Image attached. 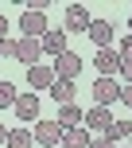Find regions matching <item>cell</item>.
<instances>
[{"label":"cell","mask_w":132,"mask_h":148,"mask_svg":"<svg viewBox=\"0 0 132 148\" xmlns=\"http://www.w3.org/2000/svg\"><path fill=\"white\" fill-rule=\"evenodd\" d=\"M101 136H105L109 144H117V140H128V136H132V121H113V125L105 129Z\"/></svg>","instance_id":"9a60e30c"},{"label":"cell","mask_w":132,"mask_h":148,"mask_svg":"<svg viewBox=\"0 0 132 148\" xmlns=\"http://www.w3.org/2000/svg\"><path fill=\"white\" fill-rule=\"evenodd\" d=\"M82 125H86V129H101V133H105V129L113 125V113L105 109V105H89V113H82Z\"/></svg>","instance_id":"52a82bcc"},{"label":"cell","mask_w":132,"mask_h":148,"mask_svg":"<svg viewBox=\"0 0 132 148\" xmlns=\"http://www.w3.org/2000/svg\"><path fill=\"white\" fill-rule=\"evenodd\" d=\"M12 109H16V117H20L23 125H27V121H31V125H35V121H39V97L31 94V90H27V94H16Z\"/></svg>","instance_id":"277c9868"},{"label":"cell","mask_w":132,"mask_h":148,"mask_svg":"<svg viewBox=\"0 0 132 148\" xmlns=\"http://www.w3.org/2000/svg\"><path fill=\"white\" fill-rule=\"evenodd\" d=\"M120 101H125L128 109H132V86H120Z\"/></svg>","instance_id":"7402d4cb"},{"label":"cell","mask_w":132,"mask_h":148,"mask_svg":"<svg viewBox=\"0 0 132 148\" xmlns=\"http://www.w3.org/2000/svg\"><path fill=\"white\" fill-rule=\"evenodd\" d=\"M31 140L43 144V148H54L62 140V125L59 121H35V129H31Z\"/></svg>","instance_id":"3957f363"},{"label":"cell","mask_w":132,"mask_h":148,"mask_svg":"<svg viewBox=\"0 0 132 148\" xmlns=\"http://www.w3.org/2000/svg\"><path fill=\"white\" fill-rule=\"evenodd\" d=\"M39 51L51 55V59H59V55L66 51V31H51V27H47V35L39 39Z\"/></svg>","instance_id":"ba28073f"},{"label":"cell","mask_w":132,"mask_h":148,"mask_svg":"<svg viewBox=\"0 0 132 148\" xmlns=\"http://www.w3.org/2000/svg\"><path fill=\"white\" fill-rule=\"evenodd\" d=\"M16 94H20V90H16L12 82H0V109H8V105L16 101Z\"/></svg>","instance_id":"ac0fdd59"},{"label":"cell","mask_w":132,"mask_h":148,"mask_svg":"<svg viewBox=\"0 0 132 148\" xmlns=\"http://www.w3.org/2000/svg\"><path fill=\"white\" fill-rule=\"evenodd\" d=\"M39 39H27V35H20L16 39V62H23V66H35L39 62Z\"/></svg>","instance_id":"8992f818"},{"label":"cell","mask_w":132,"mask_h":148,"mask_svg":"<svg viewBox=\"0 0 132 148\" xmlns=\"http://www.w3.org/2000/svg\"><path fill=\"white\" fill-rule=\"evenodd\" d=\"M4 144H8V148H31L35 140H31V129H12Z\"/></svg>","instance_id":"e0dca14e"},{"label":"cell","mask_w":132,"mask_h":148,"mask_svg":"<svg viewBox=\"0 0 132 148\" xmlns=\"http://www.w3.org/2000/svg\"><path fill=\"white\" fill-rule=\"evenodd\" d=\"M20 31H23L27 39H43V35H47V12H39V8H23Z\"/></svg>","instance_id":"6da1fadb"},{"label":"cell","mask_w":132,"mask_h":148,"mask_svg":"<svg viewBox=\"0 0 132 148\" xmlns=\"http://www.w3.org/2000/svg\"><path fill=\"white\" fill-rule=\"evenodd\" d=\"M128 148H132V144H128Z\"/></svg>","instance_id":"83f0119b"},{"label":"cell","mask_w":132,"mask_h":148,"mask_svg":"<svg viewBox=\"0 0 132 148\" xmlns=\"http://www.w3.org/2000/svg\"><path fill=\"white\" fill-rule=\"evenodd\" d=\"M89 148H117V144H109L105 136H97V140H89Z\"/></svg>","instance_id":"603a6c76"},{"label":"cell","mask_w":132,"mask_h":148,"mask_svg":"<svg viewBox=\"0 0 132 148\" xmlns=\"http://www.w3.org/2000/svg\"><path fill=\"white\" fill-rule=\"evenodd\" d=\"M62 148H89V129H62Z\"/></svg>","instance_id":"4fadbf2b"},{"label":"cell","mask_w":132,"mask_h":148,"mask_svg":"<svg viewBox=\"0 0 132 148\" xmlns=\"http://www.w3.org/2000/svg\"><path fill=\"white\" fill-rule=\"evenodd\" d=\"M59 125H62V129H78V125H82V109H78L74 101H70V105H59Z\"/></svg>","instance_id":"2e32d148"},{"label":"cell","mask_w":132,"mask_h":148,"mask_svg":"<svg viewBox=\"0 0 132 148\" xmlns=\"http://www.w3.org/2000/svg\"><path fill=\"white\" fill-rule=\"evenodd\" d=\"M4 35H8V20L0 16V39H4Z\"/></svg>","instance_id":"cb8c5ba5"},{"label":"cell","mask_w":132,"mask_h":148,"mask_svg":"<svg viewBox=\"0 0 132 148\" xmlns=\"http://www.w3.org/2000/svg\"><path fill=\"white\" fill-rule=\"evenodd\" d=\"M51 82H54V70L51 66H27V86L31 90H51Z\"/></svg>","instance_id":"8fae6325"},{"label":"cell","mask_w":132,"mask_h":148,"mask_svg":"<svg viewBox=\"0 0 132 148\" xmlns=\"http://www.w3.org/2000/svg\"><path fill=\"white\" fill-rule=\"evenodd\" d=\"M128 140H132V136H128Z\"/></svg>","instance_id":"4316f807"},{"label":"cell","mask_w":132,"mask_h":148,"mask_svg":"<svg viewBox=\"0 0 132 148\" xmlns=\"http://www.w3.org/2000/svg\"><path fill=\"white\" fill-rule=\"evenodd\" d=\"M120 78H125V86H132V59H120Z\"/></svg>","instance_id":"ffe728a7"},{"label":"cell","mask_w":132,"mask_h":148,"mask_svg":"<svg viewBox=\"0 0 132 148\" xmlns=\"http://www.w3.org/2000/svg\"><path fill=\"white\" fill-rule=\"evenodd\" d=\"M93 101L105 105V109H109L113 101H120V82L117 78H97L93 82Z\"/></svg>","instance_id":"5b68a950"},{"label":"cell","mask_w":132,"mask_h":148,"mask_svg":"<svg viewBox=\"0 0 132 148\" xmlns=\"http://www.w3.org/2000/svg\"><path fill=\"white\" fill-rule=\"evenodd\" d=\"M86 35H89V39H93V43H97V47L105 51V47L113 43V23H109V20H89Z\"/></svg>","instance_id":"9c48e42d"},{"label":"cell","mask_w":132,"mask_h":148,"mask_svg":"<svg viewBox=\"0 0 132 148\" xmlns=\"http://www.w3.org/2000/svg\"><path fill=\"white\" fill-rule=\"evenodd\" d=\"M54 78H62V82H74L82 74V55H74V51H62L59 59H54Z\"/></svg>","instance_id":"7a4b0ae2"},{"label":"cell","mask_w":132,"mask_h":148,"mask_svg":"<svg viewBox=\"0 0 132 148\" xmlns=\"http://www.w3.org/2000/svg\"><path fill=\"white\" fill-rule=\"evenodd\" d=\"M93 66L101 70V78H113V74L120 70V55L113 51V47H105V51H97V59H93Z\"/></svg>","instance_id":"30bf717a"},{"label":"cell","mask_w":132,"mask_h":148,"mask_svg":"<svg viewBox=\"0 0 132 148\" xmlns=\"http://www.w3.org/2000/svg\"><path fill=\"white\" fill-rule=\"evenodd\" d=\"M51 97H54V105H70V101H74V82L54 78V82H51Z\"/></svg>","instance_id":"5bb4252c"},{"label":"cell","mask_w":132,"mask_h":148,"mask_svg":"<svg viewBox=\"0 0 132 148\" xmlns=\"http://www.w3.org/2000/svg\"><path fill=\"white\" fill-rule=\"evenodd\" d=\"M89 27V12L82 4H70L66 8V31H86Z\"/></svg>","instance_id":"7c38bea8"},{"label":"cell","mask_w":132,"mask_h":148,"mask_svg":"<svg viewBox=\"0 0 132 148\" xmlns=\"http://www.w3.org/2000/svg\"><path fill=\"white\" fill-rule=\"evenodd\" d=\"M0 59H16V39H12V35L0 39Z\"/></svg>","instance_id":"d6986e66"},{"label":"cell","mask_w":132,"mask_h":148,"mask_svg":"<svg viewBox=\"0 0 132 148\" xmlns=\"http://www.w3.org/2000/svg\"><path fill=\"white\" fill-rule=\"evenodd\" d=\"M4 140H8V129H4V125H0V144H4Z\"/></svg>","instance_id":"d4e9b609"},{"label":"cell","mask_w":132,"mask_h":148,"mask_svg":"<svg viewBox=\"0 0 132 148\" xmlns=\"http://www.w3.org/2000/svg\"><path fill=\"white\" fill-rule=\"evenodd\" d=\"M117 55H120V59H132V35L120 39V51H117Z\"/></svg>","instance_id":"44dd1931"},{"label":"cell","mask_w":132,"mask_h":148,"mask_svg":"<svg viewBox=\"0 0 132 148\" xmlns=\"http://www.w3.org/2000/svg\"><path fill=\"white\" fill-rule=\"evenodd\" d=\"M128 27H132V12H128Z\"/></svg>","instance_id":"484cf974"}]
</instances>
